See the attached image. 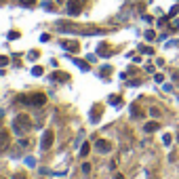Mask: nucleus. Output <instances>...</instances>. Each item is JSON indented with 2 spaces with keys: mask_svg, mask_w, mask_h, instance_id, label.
Segmentation results:
<instances>
[{
  "mask_svg": "<svg viewBox=\"0 0 179 179\" xmlns=\"http://www.w3.org/2000/svg\"><path fill=\"white\" fill-rule=\"evenodd\" d=\"M162 141L169 145V143H171V135H169V133H166V135H162Z\"/></svg>",
  "mask_w": 179,
  "mask_h": 179,
  "instance_id": "a878e982",
  "label": "nucleus"
},
{
  "mask_svg": "<svg viewBox=\"0 0 179 179\" xmlns=\"http://www.w3.org/2000/svg\"><path fill=\"white\" fill-rule=\"evenodd\" d=\"M99 118H101V110H99V105H97V108H93V112H91V120L97 122Z\"/></svg>",
  "mask_w": 179,
  "mask_h": 179,
  "instance_id": "9b49d317",
  "label": "nucleus"
},
{
  "mask_svg": "<svg viewBox=\"0 0 179 179\" xmlns=\"http://www.w3.org/2000/svg\"><path fill=\"white\" fill-rule=\"evenodd\" d=\"M0 179H4V177H0Z\"/></svg>",
  "mask_w": 179,
  "mask_h": 179,
  "instance_id": "c9c22d12",
  "label": "nucleus"
},
{
  "mask_svg": "<svg viewBox=\"0 0 179 179\" xmlns=\"http://www.w3.org/2000/svg\"><path fill=\"white\" fill-rule=\"evenodd\" d=\"M110 53H112V51H110V47H108V44H99V47H97V55L108 57Z\"/></svg>",
  "mask_w": 179,
  "mask_h": 179,
  "instance_id": "9d476101",
  "label": "nucleus"
},
{
  "mask_svg": "<svg viewBox=\"0 0 179 179\" xmlns=\"http://www.w3.org/2000/svg\"><path fill=\"white\" fill-rule=\"evenodd\" d=\"M139 51H141L143 55H154V48L152 47H139Z\"/></svg>",
  "mask_w": 179,
  "mask_h": 179,
  "instance_id": "dca6fc26",
  "label": "nucleus"
},
{
  "mask_svg": "<svg viewBox=\"0 0 179 179\" xmlns=\"http://www.w3.org/2000/svg\"><path fill=\"white\" fill-rule=\"evenodd\" d=\"M32 129V120H30L28 114H19V116L13 120V133L15 135H25V133Z\"/></svg>",
  "mask_w": 179,
  "mask_h": 179,
  "instance_id": "f257e3e1",
  "label": "nucleus"
},
{
  "mask_svg": "<svg viewBox=\"0 0 179 179\" xmlns=\"http://www.w3.org/2000/svg\"><path fill=\"white\" fill-rule=\"evenodd\" d=\"M28 145H30L28 139H21V141H19V148H28Z\"/></svg>",
  "mask_w": 179,
  "mask_h": 179,
  "instance_id": "bb28decb",
  "label": "nucleus"
},
{
  "mask_svg": "<svg viewBox=\"0 0 179 179\" xmlns=\"http://www.w3.org/2000/svg\"><path fill=\"white\" fill-rule=\"evenodd\" d=\"M89 152H91V143H82V148H80V156L87 158V156H89Z\"/></svg>",
  "mask_w": 179,
  "mask_h": 179,
  "instance_id": "f8f14e48",
  "label": "nucleus"
},
{
  "mask_svg": "<svg viewBox=\"0 0 179 179\" xmlns=\"http://www.w3.org/2000/svg\"><path fill=\"white\" fill-rule=\"evenodd\" d=\"M150 116H152V118H160V110L152 108V110H150Z\"/></svg>",
  "mask_w": 179,
  "mask_h": 179,
  "instance_id": "aec40b11",
  "label": "nucleus"
},
{
  "mask_svg": "<svg viewBox=\"0 0 179 179\" xmlns=\"http://www.w3.org/2000/svg\"><path fill=\"white\" fill-rule=\"evenodd\" d=\"M82 173H91V165H89V162H84V165H82Z\"/></svg>",
  "mask_w": 179,
  "mask_h": 179,
  "instance_id": "393cba45",
  "label": "nucleus"
},
{
  "mask_svg": "<svg viewBox=\"0 0 179 179\" xmlns=\"http://www.w3.org/2000/svg\"><path fill=\"white\" fill-rule=\"evenodd\" d=\"M32 74H34V76H42V74H44V70H42L40 65H36V68H32Z\"/></svg>",
  "mask_w": 179,
  "mask_h": 179,
  "instance_id": "f3484780",
  "label": "nucleus"
},
{
  "mask_svg": "<svg viewBox=\"0 0 179 179\" xmlns=\"http://www.w3.org/2000/svg\"><path fill=\"white\" fill-rule=\"evenodd\" d=\"M19 103H28V105H34V108H42L47 103V95L44 93H32L28 97H19Z\"/></svg>",
  "mask_w": 179,
  "mask_h": 179,
  "instance_id": "f03ea898",
  "label": "nucleus"
},
{
  "mask_svg": "<svg viewBox=\"0 0 179 179\" xmlns=\"http://www.w3.org/2000/svg\"><path fill=\"white\" fill-rule=\"evenodd\" d=\"M158 25H160V28H162V25H166V17H160V19H158Z\"/></svg>",
  "mask_w": 179,
  "mask_h": 179,
  "instance_id": "c85d7f7f",
  "label": "nucleus"
},
{
  "mask_svg": "<svg viewBox=\"0 0 179 179\" xmlns=\"http://www.w3.org/2000/svg\"><path fill=\"white\" fill-rule=\"evenodd\" d=\"M2 120H4V114L0 112V129H2Z\"/></svg>",
  "mask_w": 179,
  "mask_h": 179,
  "instance_id": "2f4dec72",
  "label": "nucleus"
},
{
  "mask_svg": "<svg viewBox=\"0 0 179 179\" xmlns=\"http://www.w3.org/2000/svg\"><path fill=\"white\" fill-rule=\"evenodd\" d=\"M53 141H55V133L51 131H44V135H42V139H40V150L42 152H47V150H51L53 148Z\"/></svg>",
  "mask_w": 179,
  "mask_h": 179,
  "instance_id": "7ed1b4c3",
  "label": "nucleus"
},
{
  "mask_svg": "<svg viewBox=\"0 0 179 179\" xmlns=\"http://www.w3.org/2000/svg\"><path fill=\"white\" fill-rule=\"evenodd\" d=\"M154 80H156L158 84H162V82H165V76H162V74H156V76H154Z\"/></svg>",
  "mask_w": 179,
  "mask_h": 179,
  "instance_id": "b1692460",
  "label": "nucleus"
},
{
  "mask_svg": "<svg viewBox=\"0 0 179 179\" xmlns=\"http://www.w3.org/2000/svg\"><path fill=\"white\" fill-rule=\"evenodd\" d=\"M30 59H38V51H30Z\"/></svg>",
  "mask_w": 179,
  "mask_h": 179,
  "instance_id": "cd10ccee",
  "label": "nucleus"
},
{
  "mask_svg": "<svg viewBox=\"0 0 179 179\" xmlns=\"http://www.w3.org/2000/svg\"><path fill=\"white\" fill-rule=\"evenodd\" d=\"M158 129H160V124L156 122V120H154V122H148V124L143 126V131H145V133H156Z\"/></svg>",
  "mask_w": 179,
  "mask_h": 179,
  "instance_id": "1a4fd4ad",
  "label": "nucleus"
},
{
  "mask_svg": "<svg viewBox=\"0 0 179 179\" xmlns=\"http://www.w3.org/2000/svg\"><path fill=\"white\" fill-rule=\"evenodd\" d=\"M114 179H124V177L120 175V173H118V175H114Z\"/></svg>",
  "mask_w": 179,
  "mask_h": 179,
  "instance_id": "473e14b6",
  "label": "nucleus"
},
{
  "mask_svg": "<svg viewBox=\"0 0 179 179\" xmlns=\"http://www.w3.org/2000/svg\"><path fill=\"white\" fill-rule=\"evenodd\" d=\"M19 38V32H8V40H17Z\"/></svg>",
  "mask_w": 179,
  "mask_h": 179,
  "instance_id": "4be33fe9",
  "label": "nucleus"
},
{
  "mask_svg": "<svg viewBox=\"0 0 179 179\" xmlns=\"http://www.w3.org/2000/svg\"><path fill=\"white\" fill-rule=\"evenodd\" d=\"M76 65H78V68H80V70H82V72H89V63H84V61H80V59H76Z\"/></svg>",
  "mask_w": 179,
  "mask_h": 179,
  "instance_id": "4468645a",
  "label": "nucleus"
},
{
  "mask_svg": "<svg viewBox=\"0 0 179 179\" xmlns=\"http://www.w3.org/2000/svg\"><path fill=\"white\" fill-rule=\"evenodd\" d=\"M177 2H179V0H177Z\"/></svg>",
  "mask_w": 179,
  "mask_h": 179,
  "instance_id": "e433bc0d",
  "label": "nucleus"
},
{
  "mask_svg": "<svg viewBox=\"0 0 179 179\" xmlns=\"http://www.w3.org/2000/svg\"><path fill=\"white\" fill-rule=\"evenodd\" d=\"M8 63V57H4V55H0V68H4Z\"/></svg>",
  "mask_w": 179,
  "mask_h": 179,
  "instance_id": "5701e85b",
  "label": "nucleus"
},
{
  "mask_svg": "<svg viewBox=\"0 0 179 179\" xmlns=\"http://www.w3.org/2000/svg\"><path fill=\"white\" fill-rule=\"evenodd\" d=\"M177 141H179V135H177Z\"/></svg>",
  "mask_w": 179,
  "mask_h": 179,
  "instance_id": "f704fd0d",
  "label": "nucleus"
},
{
  "mask_svg": "<svg viewBox=\"0 0 179 179\" xmlns=\"http://www.w3.org/2000/svg\"><path fill=\"white\" fill-rule=\"evenodd\" d=\"M13 179H28V177H25L23 173H17V175H13Z\"/></svg>",
  "mask_w": 179,
  "mask_h": 179,
  "instance_id": "c756f323",
  "label": "nucleus"
},
{
  "mask_svg": "<svg viewBox=\"0 0 179 179\" xmlns=\"http://www.w3.org/2000/svg\"><path fill=\"white\" fill-rule=\"evenodd\" d=\"M171 30H179V19L173 21V28H171Z\"/></svg>",
  "mask_w": 179,
  "mask_h": 179,
  "instance_id": "7c9ffc66",
  "label": "nucleus"
},
{
  "mask_svg": "<svg viewBox=\"0 0 179 179\" xmlns=\"http://www.w3.org/2000/svg\"><path fill=\"white\" fill-rule=\"evenodd\" d=\"M61 48H65L68 53H78V51H80V44H78L76 40H63Z\"/></svg>",
  "mask_w": 179,
  "mask_h": 179,
  "instance_id": "423d86ee",
  "label": "nucleus"
},
{
  "mask_svg": "<svg viewBox=\"0 0 179 179\" xmlns=\"http://www.w3.org/2000/svg\"><path fill=\"white\" fill-rule=\"evenodd\" d=\"M57 2H65V0H57Z\"/></svg>",
  "mask_w": 179,
  "mask_h": 179,
  "instance_id": "72a5a7b5",
  "label": "nucleus"
},
{
  "mask_svg": "<svg viewBox=\"0 0 179 179\" xmlns=\"http://www.w3.org/2000/svg\"><path fill=\"white\" fill-rule=\"evenodd\" d=\"M110 74H112V68L110 65H105V68L101 70V76H110Z\"/></svg>",
  "mask_w": 179,
  "mask_h": 179,
  "instance_id": "412c9836",
  "label": "nucleus"
},
{
  "mask_svg": "<svg viewBox=\"0 0 179 179\" xmlns=\"http://www.w3.org/2000/svg\"><path fill=\"white\" fill-rule=\"evenodd\" d=\"M108 101H110L112 105H120V103H122V97H120V95H112Z\"/></svg>",
  "mask_w": 179,
  "mask_h": 179,
  "instance_id": "ddd939ff",
  "label": "nucleus"
},
{
  "mask_svg": "<svg viewBox=\"0 0 179 179\" xmlns=\"http://www.w3.org/2000/svg\"><path fill=\"white\" fill-rule=\"evenodd\" d=\"M145 40H156V32H154V30H148V32H145Z\"/></svg>",
  "mask_w": 179,
  "mask_h": 179,
  "instance_id": "2eb2a0df",
  "label": "nucleus"
},
{
  "mask_svg": "<svg viewBox=\"0 0 179 179\" xmlns=\"http://www.w3.org/2000/svg\"><path fill=\"white\" fill-rule=\"evenodd\" d=\"M80 11H82V4H80V0H68V13L72 15V17L80 15Z\"/></svg>",
  "mask_w": 179,
  "mask_h": 179,
  "instance_id": "39448f33",
  "label": "nucleus"
},
{
  "mask_svg": "<svg viewBox=\"0 0 179 179\" xmlns=\"http://www.w3.org/2000/svg\"><path fill=\"white\" fill-rule=\"evenodd\" d=\"M21 4H23V7H34L36 4V0H19Z\"/></svg>",
  "mask_w": 179,
  "mask_h": 179,
  "instance_id": "a211bd4d",
  "label": "nucleus"
},
{
  "mask_svg": "<svg viewBox=\"0 0 179 179\" xmlns=\"http://www.w3.org/2000/svg\"><path fill=\"white\" fill-rule=\"evenodd\" d=\"M177 13H179V4H175V7H173L171 11H169V17H175Z\"/></svg>",
  "mask_w": 179,
  "mask_h": 179,
  "instance_id": "6ab92c4d",
  "label": "nucleus"
},
{
  "mask_svg": "<svg viewBox=\"0 0 179 179\" xmlns=\"http://www.w3.org/2000/svg\"><path fill=\"white\" fill-rule=\"evenodd\" d=\"M51 78H53V80H57V82H65L70 76L65 74V72H53V76H51Z\"/></svg>",
  "mask_w": 179,
  "mask_h": 179,
  "instance_id": "6e6552de",
  "label": "nucleus"
},
{
  "mask_svg": "<svg viewBox=\"0 0 179 179\" xmlns=\"http://www.w3.org/2000/svg\"><path fill=\"white\" fill-rule=\"evenodd\" d=\"M11 145V133L7 129H0V152H4Z\"/></svg>",
  "mask_w": 179,
  "mask_h": 179,
  "instance_id": "20e7f679",
  "label": "nucleus"
},
{
  "mask_svg": "<svg viewBox=\"0 0 179 179\" xmlns=\"http://www.w3.org/2000/svg\"><path fill=\"white\" fill-rule=\"evenodd\" d=\"M95 148H97V152H101V154H108V152L112 150V143H110V141H105V139H97Z\"/></svg>",
  "mask_w": 179,
  "mask_h": 179,
  "instance_id": "0eeeda50",
  "label": "nucleus"
}]
</instances>
